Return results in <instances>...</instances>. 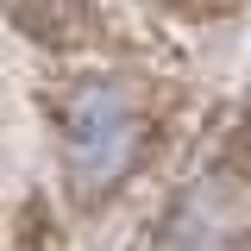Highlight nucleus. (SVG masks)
Returning a JSON list of instances; mask_svg holds the SVG:
<instances>
[{"label": "nucleus", "instance_id": "20e7f679", "mask_svg": "<svg viewBox=\"0 0 251 251\" xmlns=\"http://www.w3.org/2000/svg\"><path fill=\"white\" fill-rule=\"evenodd\" d=\"M226 251H251V239H232V245H226Z\"/></svg>", "mask_w": 251, "mask_h": 251}, {"label": "nucleus", "instance_id": "f03ea898", "mask_svg": "<svg viewBox=\"0 0 251 251\" xmlns=\"http://www.w3.org/2000/svg\"><path fill=\"white\" fill-rule=\"evenodd\" d=\"M6 6H13V25L31 31V38L50 44V50H75V44L94 38L88 0H6Z\"/></svg>", "mask_w": 251, "mask_h": 251}, {"label": "nucleus", "instance_id": "f257e3e1", "mask_svg": "<svg viewBox=\"0 0 251 251\" xmlns=\"http://www.w3.org/2000/svg\"><path fill=\"white\" fill-rule=\"evenodd\" d=\"M63 138L75 157V176H113L132 145V100L107 82H82L63 107Z\"/></svg>", "mask_w": 251, "mask_h": 251}, {"label": "nucleus", "instance_id": "7ed1b4c3", "mask_svg": "<svg viewBox=\"0 0 251 251\" xmlns=\"http://www.w3.org/2000/svg\"><path fill=\"white\" fill-rule=\"evenodd\" d=\"M170 13H182V19H226V13H239V0H163Z\"/></svg>", "mask_w": 251, "mask_h": 251}]
</instances>
